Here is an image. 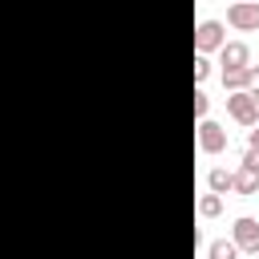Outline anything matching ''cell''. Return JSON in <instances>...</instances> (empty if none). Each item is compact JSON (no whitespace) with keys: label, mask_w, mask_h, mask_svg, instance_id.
I'll return each mask as SVG.
<instances>
[{"label":"cell","mask_w":259,"mask_h":259,"mask_svg":"<svg viewBox=\"0 0 259 259\" xmlns=\"http://www.w3.org/2000/svg\"><path fill=\"white\" fill-rule=\"evenodd\" d=\"M223 89L227 93H247V69H227L223 73Z\"/></svg>","instance_id":"30bf717a"},{"label":"cell","mask_w":259,"mask_h":259,"mask_svg":"<svg viewBox=\"0 0 259 259\" xmlns=\"http://www.w3.org/2000/svg\"><path fill=\"white\" fill-rule=\"evenodd\" d=\"M231 190H235V194H255V190H259V174H255V170H243V166L231 170Z\"/></svg>","instance_id":"52a82bcc"},{"label":"cell","mask_w":259,"mask_h":259,"mask_svg":"<svg viewBox=\"0 0 259 259\" xmlns=\"http://www.w3.org/2000/svg\"><path fill=\"white\" fill-rule=\"evenodd\" d=\"M239 166H243V170H255V174H259V150H243Z\"/></svg>","instance_id":"4fadbf2b"},{"label":"cell","mask_w":259,"mask_h":259,"mask_svg":"<svg viewBox=\"0 0 259 259\" xmlns=\"http://www.w3.org/2000/svg\"><path fill=\"white\" fill-rule=\"evenodd\" d=\"M223 214V198L219 194H202L198 198V219H219Z\"/></svg>","instance_id":"8fae6325"},{"label":"cell","mask_w":259,"mask_h":259,"mask_svg":"<svg viewBox=\"0 0 259 259\" xmlns=\"http://www.w3.org/2000/svg\"><path fill=\"white\" fill-rule=\"evenodd\" d=\"M206 73H210V61L206 57H194V81H206Z\"/></svg>","instance_id":"5bb4252c"},{"label":"cell","mask_w":259,"mask_h":259,"mask_svg":"<svg viewBox=\"0 0 259 259\" xmlns=\"http://www.w3.org/2000/svg\"><path fill=\"white\" fill-rule=\"evenodd\" d=\"M227 113H231V121H239V125H259V109H255V93H227Z\"/></svg>","instance_id":"3957f363"},{"label":"cell","mask_w":259,"mask_h":259,"mask_svg":"<svg viewBox=\"0 0 259 259\" xmlns=\"http://www.w3.org/2000/svg\"><path fill=\"white\" fill-rule=\"evenodd\" d=\"M227 24L235 32H255L259 28V0H235L227 8Z\"/></svg>","instance_id":"7a4b0ae2"},{"label":"cell","mask_w":259,"mask_h":259,"mask_svg":"<svg viewBox=\"0 0 259 259\" xmlns=\"http://www.w3.org/2000/svg\"><path fill=\"white\" fill-rule=\"evenodd\" d=\"M206 259H239V247L231 239H214V243H206Z\"/></svg>","instance_id":"9c48e42d"},{"label":"cell","mask_w":259,"mask_h":259,"mask_svg":"<svg viewBox=\"0 0 259 259\" xmlns=\"http://www.w3.org/2000/svg\"><path fill=\"white\" fill-rule=\"evenodd\" d=\"M231 243L239 247V255H259V223L251 214H239L231 223Z\"/></svg>","instance_id":"6da1fadb"},{"label":"cell","mask_w":259,"mask_h":259,"mask_svg":"<svg viewBox=\"0 0 259 259\" xmlns=\"http://www.w3.org/2000/svg\"><path fill=\"white\" fill-rule=\"evenodd\" d=\"M219 53H223V73H227V69H247V65H251V49H247L243 40H227Z\"/></svg>","instance_id":"8992f818"},{"label":"cell","mask_w":259,"mask_h":259,"mask_svg":"<svg viewBox=\"0 0 259 259\" xmlns=\"http://www.w3.org/2000/svg\"><path fill=\"white\" fill-rule=\"evenodd\" d=\"M206 109H210V97H206L202 89H194V117L202 121V117H206Z\"/></svg>","instance_id":"7c38bea8"},{"label":"cell","mask_w":259,"mask_h":259,"mask_svg":"<svg viewBox=\"0 0 259 259\" xmlns=\"http://www.w3.org/2000/svg\"><path fill=\"white\" fill-rule=\"evenodd\" d=\"M227 45V36H223V24L219 20H202L198 28H194V53L198 57H206V53H214V49H223Z\"/></svg>","instance_id":"277c9868"},{"label":"cell","mask_w":259,"mask_h":259,"mask_svg":"<svg viewBox=\"0 0 259 259\" xmlns=\"http://www.w3.org/2000/svg\"><path fill=\"white\" fill-rule=\"evenodd\" d=\"M206 186H210V194H219V198H223V194L231 190V170H223V166H214V170L206 174Z\"/></svg>","instance_id":"ba28073f"},{"label":"cell","mask_w":259,"mask_h":259,"mask_svg":"<svg viewBox=\"0 0 259 259\" xmlns=\"http://www.w3.org/2000/svg\"><path fill=\"white\" fill-rule=\"evenodd\" d=\"M198 150H202V154H223V150H227V130H223L219 121L202 117V121H198Z\"/></svg>","instance_id":"5b68a950"},{"label":"cell","mask_w":259,"mask_h":259,"mask_svg":"<svg viewBox=\"0 0 259 259\" xmlns=\"http://www.w3.org/2000/svg\"><path fill=\"white\" fill-rule=\"evenodd\" d=\"M247 150H259V125L247 130Z\"/></svg>","instance_id":"9a60e30c"},{"label":"cell","mask_w":259,"mask_h":259,"mask_svg":"<svg viewBox=\"0 0 259 259\" xmlns=\"http://www.w3.org/2000/svg\"><path fill=\"white\" fill-rule=\"evenodd\" d=\"M255 109H259V93H255Z\"/></svg>","instance_id":"2e32d148"}]
</instances>
